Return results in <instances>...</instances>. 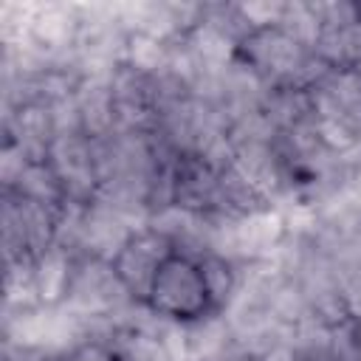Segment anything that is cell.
<instances>
[{"label":"cell","mask_w":361,"mask_h":361,"mask_svg":"<svg viewBox=\"0 0 361 361\" xmlns=\"http://www.w3.org/2000/svg\"><path fill=\"white\" fill-rule=\"evenodd\" d=\"M48 166L56 172L68 200L90 203L99 192V172L93 158V141L85 133H59L45 155Z\"/></svg>","instance_id":"277c9868"},{"label":"cell","mask_w":361,"mask_h":361,"mask_svg":"<svg viewBox=\"0 0 361 361\" xmlns=\"http://www.w3.org/2000/svg\"><path fill=\"white\" fill-rule=\"evenodd\" d=\"M183 333H186L189 361H209L234 341L226 316L217 310H209L192 322H183Z\"/></svg>","instance_id":"8992f818"},{"label":"cell","mask_w":361,"mask_h":361,"mask_svg":"<svg viewBox=\"0 0 361 361\" xmlns=\"http://www.w3.org/2000/svg\"><path fill=\"white\" fill-rule=\"evenodd\" d=\"M62 305L87 324H102L124 316L135 305V299L130 296L110 259L79 257Z\"/></svg>","instance_id":"6da1fadb"},{"label":"cell","mask_w":361,"mask_h":361,"mask_svg":"<svg viewBox=\"0 0 361 361\" xmlns=\"http://www.w3.org/2000/svg\"><path fill=\"white\" fill-rule=\"evenodd\" d=\"M147 305L155 313L169 316L175 322H192V319L209 313L212 305H209V290L203 282L200 262L192 257H183V254H172L161 265Z\"/></svg>","instance_id":"7a4b0ae2"},{"label":"cell","mask_w":361,"mask_h":361,"mask_svg":"<svg viewBox=\"0 0 361 361\" xmlns=\"http://www.w3.org/2000/svg\"><path fill=\"white\" fill-rule=\"evenodd\" d=\"M20 197H28V200H37V203H45V206H54V209H62L68 203V195L56 178V172L48 166V161H34V164H25L20 169V175L14 178L11 186H3Z\"/></svg>","instance_id":"52a82bcc"},{"label":"cell","mask_w":361,"mask_h":361,"mask_svg":"<svg viewBox=\"0 0 361 361\" xmlns=\"http://www.w3.org/2000/svg\"><path fill=\"white\" fill-rule=\"evenodd\" d=\"M172 254H175L172 243H169L161 231H155L152 226H144V228H138V231L127 240V245L116 254L113 268H116V274L121 276V282L127 285L130 296H133L135 302L147 305L149 290H152V282H155L161 265H164Z\"/></svg>","instance_id":"3957f363"},{"label":"cell","mask_w":361,"mask_h":361,"mask_svg":"<svg viewBox=\"0 0 361 361\" xmlns=\"http://www.w3.org/2000/svg\"><path fill=\"white\" fill-rule=\"evenodd\" d=\"M76 259H79L76 254H71L68 248H62L56 243L34 259V282H37L39 302L45 307H54V305L65 302V293H68Z\"/></svg>","instance_id":"5b68a950"}]
</instances>
